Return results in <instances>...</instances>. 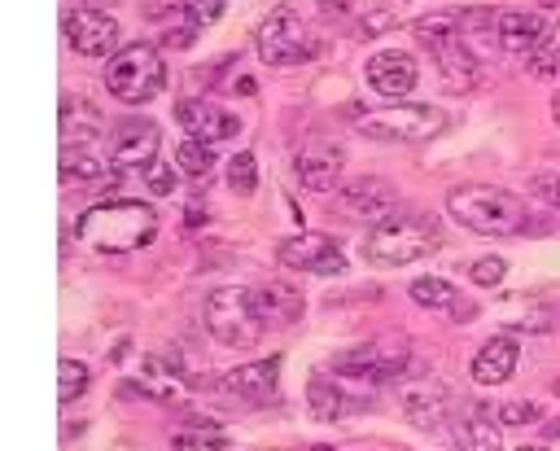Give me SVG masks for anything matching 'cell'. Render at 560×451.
<instances>
[{
	"label": "cell",
	"mask_w": 560,
	"mask_h": 451,
	"mask_svg": "<svg viewBox=\"0 0 560 451\" xmlns=\"http://www.w3.org/2000/svg\"><path fill=\"white\" fill-rule=\"evenodd\" d=\"M74 236H79V245H88L96 254L144 250L158 236V210L140 197H109V201L88 206L74 219Z\"/></svg>",
	"instance_id": "obj_1"
},
{
	"label": "cell",
	"mask_w": 560,
	"mask_h": 451,
	"mask_svg": "<svg viewBox=\"0 0 560 451\" xmlns=\"http://www.w3.org/2000/svg\"><path fill=\"white\" fill-rule=\"evenodd\" d=\"M446 210L459 228L481 232V236H516L534 228L529 206L516 193L494 188V184H455L446 193Z\"/></svg>",
	"instance_id": "obj_2"
},
{
	"label": "cell",
	"mask_w": 560,
	"mask_h": 451,
	"mask_svg": "<svg viewBox=\"0 0 560 451\" xmlns=\"http://www.w3.org/2000/svg\"><path fill=\"white\" fill-rule=\"evenodd\" d=\"M442 245V232H438V219L420 215V210H394L389 219H381L372 232H368V263L376 267H407L424 254H433Z\"/></svg>",
	"instance_id": "obj_3"
},
{
	"label": "cell",
	"mask_w": 560,
	"mask_h": 451,
	"mask_svg": "<svg viewBox=\"0 0 560 451\" xmlns=\"http://www.w3.org/2000/svg\"><path fill=\"white\" fill-rule=\"evenodd\" d=\"M201 315H206L210 337L232 346V350H245V346H254L267 333V320L258 311V285L254 289L249 285H219V289H210Z\"/></svg>",
	"instance_id": "obj_4"
},
{
	"label": "cell",
	"mask_w": 560,
	"mask_h": 451,
	"mask_svg": "<svg viewBox=\"0 0 560 451\" xmlns=\"http://www.w3.org/2000/svg\"><path fill=\"white\" fill-rule=\"evenodd\" d=\"M416 39L424 44V53L433 57V66L442 70V83L451 92H468L477 83L481 61L468 53L464 31H459V13H429L416 22Z\"/></svg>",
	"instance_id": "obj_5"
},
{
	"label": "cell",
	"mask_w": 560,
	"mask_h": 451,
	"mask_svg": "<svg viewBox=\"0 0 560 451\" xmlns=\"http://www.w3.org/2000/svg\"><path fill=\"white\" fill-rule=\"evenodd\" d=\"M166 88V66L162 53L149 39H136L127 48H118L105 61V92L122 105H144Z\"/></svg>",
	"instance_id": "obj_6"
},
{
	"label": "cell",
	"mask_w": 560,
	"mask_h": 451,
	"mask_svg": "<svg viewBox=\"0 0 560 451\" xmlns=\"http://www.w3.org/2000/svg\"><path fill=\"white\" fill-rule=\"evenodd\" d=\"M446 109L442 105H385V109H359L354 131L368 140H389V144H411V140H433L446 131Z\"/></svg>",
	"instance_id": "obj_7"
},
{
	"label": "cell",
	"mask_w": 560,
	"mask_h": 451,
	"mask_svg": "<svg viewBox=\"0 0 560 451\" xmlns=\"http://www.w3.org/2000/svg\"><path fill=\"white\" fill-rule=\"evenodd\" d=\"M254 48L267 66H302V61L319 57V35H311V26L293 9H276L258 22Z\"/></svg>",
	"instance_id": "obj_8"
},
{
	"label": "cell",
	"mask_w": 560,
	"mask_h": 451,
	"mask_svg": "<svg viewBox=\"0 0 560 451\" xmlns=\"http://www.w3.org/2000/svg\"><path fill=\"white\" fill-rule=\"evenodd\" d=\"M407 359H411V350L402 337H372V342H359V346L332 355V368L363 385H385L407 368Z\"/></svg>",
	"instance_id": "obj_9"
},
{
	"label": "cell",
	"mask_w": 560,
	"mask_h": 451,
	"mask_svg": "<svg viewBox=\"0 0 560 451\" xmlns=\"http://www.w3.org/2000/svg\"><path fill=\"white\" fill-rule=\"evenodd\" d=\"M158 140H162V131H158V123H149V118H127V123H118L114 136H109V171H118V175H127V171H149V166L158 162Z\"/></svg>",
	"instance_id": "obj_10"
},
{
	"label": "cell",
	"mask_w": 560,
	"mask_h": 451,
	"mask_svg": "<svg viewBox=\"0 0 560 451\" xmlns=\"http://www.w3.org/2000/svg\"><path fill=\"white\" fill-rule=\"evenodd\" d=\"M61 31H66V44L79 53V57H114L118 53V22H114V13H105V9H70L66 13V22H61Z\"/></svg>",
	"instance_id": "obj_11"
},
{
	"label": "cell",
	"mask_w": 560,
	"mask_h": 451,
	"mask_svg": "<svg viewBox=\"0 0 560 451\" xmlns=\"http://www.w3.org/2000/svg\"><path fill=\"white\" fill-rule=\"evenodd\" d=\"M293 171H298V184L306 193H332L341 184V175H346V149L337 140H328V136H315V140H306L298 149V166Z\"/></svg>",
	"instance_id": "obj_12"
},
{
	"label": "cell",
	"mask_w": 560,
	"mask_h": 451,
	"mask_svg": "<svg viewBox=\"0 0 560 451\" xmlns=\"http://www.w3.org/2000/svg\"><path fill=\"white\" fill-rule=\"evenodd\" d=\"M276 254H280V263L289 271H311V276H337V271H346V254L324 232H298V236L280 241Z\"/></svg>",
	"instance_id": "obj_13"
},
{
	"label": "cell",
	"mask_w": 560,
	"mask_h": 451,
	"mask_svg": "<svg viewBox=\"0 0 560 451\" xmlns=\"http://www.w3.org/2000/svg\"><path fill=\"white\" fill-rule=\"evenodd\" d=\"M214 385H219L228 398H236V403H249V407H258V403H271V398L280 394V355H267V359L241 363V368L223 372Z\"/></svg>",
	"instance_id": "obj_14"
},
{
	"label": "cell",
	"mask_w": 560,
	"mask_h": 451,
	"mask_svg": "<svg viewBox=\"0 0 560 451\" xmlns=\"http://www.w3.org/2000/svg\"><path fill=\"white\" fill-rule=\"evenodd\" d=\"M394 188L381 175H354V184H346L337 193V215L354 219V223H381L394 215Z\"/></svg>",
	"instance_id": "obj_15"
},
{
	"label": "cell",
	"mask_w": 560,
	"mask_h": 451,
	"mask_svg": "<svg viewBox=\"0 0 560 451\" xmlns=\"http://www.w3.org/2000/svg\"><path fill=\"white\" fill-rule=\"evenodd\" d=\"M175 123L184 127L188 140H201V144H219V140H232L241 131V118L214 101H201V96H188L175 105Z\"/></svg>",
	"instance_id": "obj_16"
},
{
	"label": "cell",
	"mask_w": 560,
	"mask_h": 451,
	"mask_svg": "<svg viewBox=\"0 0 560 451\" xmlns=\"http://www.w3.org/2000/svg\"><path fill=\"white\" fill-rule=\"evenodd\" d=\"M363 74H368V83H372L385 101L407 96V92L416 88V79H420L416 57H411V53H402V48H381V53H372V57H368V66H363Z\"/></svg>",
	"instance_id": "obj_17"
},
{
	"label": "cell",
	"mask_w": 560,
	"mask_h": 451,
	"mask_svg": "<svg viewBox=\"0 0 560 451\" xmlns=\"http://www.w3.org/2000/svg\"><path fill=\"white\" fill-rule=\"evenodd\" d=\"M547 22L538 9H503L499 13V44L503 53H516V57H534L542 44H547Z\"/></svg>",
	"instance_id": "obj_18"
},
{
	"label": "cell",
	"mask_w": 560,
	"mask_h": 451,
	"mask_svg": "<svg viewBox=\"0 0 560 451\" xmlns=\"http://www.w3.org/2000/svg\"><path fill=\"white\" fill-rule=\"evenodd\" d=\"M516 359H521V350H516V342L508 333L486 337L477 346V355H472V381L477 385H503L516 372Z\"/></svg>",
	"instance_id": "obj_19"
},
{
	"label": "cell",
	"mask_w": 560,
	"mask_h": 451,
	"mask_svg": "<svg viewBox=\"0 0 560 451\" xmlns=\"http://www.w3.org/2000/svg\"><path fill=\"white\" fill-rule=\"evenodd\" d=\"M402 412L416 429H438L451 416V390L442 381H420L402 394Z\"/></svg>",
	"instance_id": "obj_20"
},
{
	"label": "cell",
	"mask_w": 560,
	"mask_h": 451,
	"mask_svg": "<svg viewBox=\"0 0 560 451\" xmlns=\"http://www.w3.org/2000/svg\"><path fill=\"white\" fill-rule=\"evenodd\" d=\"M140 390L153 394V398H162V403L179 398V390H184V359L171 355V350L149 355L144 368H140Z\"/></svg>",
	"instance_id": "obj_21"
},
{
	"label": "cell",
	"mask_w": 560,
	"mask_h": 451,
	"mask_svg": "<svg viewBox=\"0 0 560 451\" xmlns=\"http://www.w3.org/2000/svg\"><path fill=\"white\" fill-rule=\"evenodd\" d=\"M306 407L315 412V420H341L346 412H363V407H372V398H350L337 381H328V377H311V385H306Z\"/></svg>",
	"instance_id": "obj_22"
},
{
	"label": "cell",
	"mask_w": 560,
	"mask_h": 451,
	"mask_svg": "<svg viewBox=\"0 0 560 451\" xmlns=\"http://www.w3.org/2000/svg\"><path fill=\"white\" fill-rule=\"evenodd\" d=\"M101 114L88 101H61V149H88L92 140H101Z\"/></svg>",
	"instance_id": "obj_23"
},
{
	"label": "cell",
	"mask_w": 560,
	"mask_h": 451,
	"mask_svg": "<svg viewBox=\"0 0 560 451\" xmlns=\"http://www.w3.org/2000/svg\"><path fill=\"white\" fill-rule=\"evenodd\" d=\"M459 31H464V44H468V53L477 61L494 57V48H503L499 44V13L494 9H464L459 13Z\"/></svg>",
	"instance_id": "obj_24"
},
{
	"label": "cell",
	"mask_w": 560,
	"mask_h": 451,
	"mask_svg": "<svg viewBox=\"0 0 560 451\" xmlns=\"http://www.w3.org/2000/svg\"><path fill=\"white\" fill-rule=\"evenodd\" d=\"M258 311H262L267 328L298 324V315H302V293L289 289V285H258Z\"/></svg>",
	"instance_id": "obj_25"
},
{
	"label": "cell",
	"mask_w": 560,
	"mask_h": 451,
	"mask_svg": "<svg viewBox=\"0 0 560 451\" xmlns=\"http://www.w3.org/2000/svg\"><path fill=\"white\" fill-rule=\"evenodd\" d=\"M411 302H420L424 311H455L464 298L455 293L451 280H442V276H420V280H411Z\"/></svg>",
	"instance_id": "obj_26"
},
{
	"label": "cell",
	"mask_w": 560,
	"mask_h": 451,
	"mask_svg": "<svg viewBox=\"0 0 560 451\" xmlns=\"http://www.w3.org/2000/svg\"><path fill=\"white\" fill-rule=\"evenodd\" d=\"M105 175V162L88 149H61V184H96Z\"/></svg>",
	"instance_id": "obj_27"
},
{
	"label": "cell",
	"mask_w": 560,
	"mask_h": 451,
	"mask_svg": "<svg viewBox=\"0 0 560 451\" xmlns=\"http://www.w3.org/2000/svg\"><path fill=\"white\" fill-rule=\"evenodd\" d=\"M451 451H503V438H499L494 420H468L451 438Z\"/></svg>",
	"instance_id": "obj_28"
},
{
	"label": "cell",
	"mask_w": 560,
	"mask_h": 451,
	"mask_svg": "<svg viewBox=\"0 0 560 451\" xmlns=\"http://www.w3.org/2000/svg\"><path fill=\"white\" fill-rule=\"evenodd\" d=\"M175 166H179V175L206 180V175L214 171V144H201V140H179V149H175Z\"/></svg>",
	"instance_id": "obj_29"
},
{
	"label": "cell",
	"mask_w": 560,
	"mask_h": 451,
	"mask_svg": "<svg viewBox=\"0 0 560 451\" xmlns=\"http://www.w3.org/2000/svg\"><path fill=\"white\" fill-rule=\"evenodd\" d=\"M516 307H521V315H508L503 324L508 328H529V333H542V328H551L556 320H560V311H551L547 302H538V298H512Z\"/></svg>",
	"instance_id": "obj_30"
},
{
	"label": "cell",
	"mask_w": 560,
	"mask_h": 451,
	"mask_svg": "<svg viewBox=\"0 0 560 451\" xmlns=\"http://www.w3.org/2000/svg\"><path fill=\"white\" fill-rule=\"evenodd\" d=\"M88 381H92L88 363H79V359H61V363H57V398H61V403L79 398V394L88 390Z\"/></svg>",
	"instance_id": "obj_31"
},
{
	"label": "cell",
	"mask_w": 560,
	"mask_h": 451,
	"mask_svg": "<svg viewBox=\"0 0 560 451\" xmlns=\"http://www.w3.org/2000/svg\"><path fill=\"white\" fill-rule=\"evenodd\" d=\"M228 188H232L236 197H249V193L258 188V162H254V153H236V158L228 162Z\"/></svg>",
	"instance_id": "obj_32"
},
{
	"label": "cell",
	"mask_w": 560,
	"mask_h": 451,
	"mask_svg": "<svg viewBox=\"0 0 560 451\" xmlns=\"http://www.w3.org/2000/svg\"><path fill=\"white\" fill-rule=\"evenodd\" d=\"M228 438L219 429H184L171 438V451H223Z\"/></svg>",
	"instance_id": "obj_33"
},
{
	"label": "cell",
	"mask_w": 560,
	"mask_h": 451,
	"mask_svg": "<svg viewBox=\"0 0 560 451\" xmlns=\"http://www.w3.org/2000/svg\"><path fill=\"white\" fill-rule=\"evenodd\" d=\"M179 9H184V22H192L201 31V26H214L228 13V0H179Z\"/></svg>",
	"instance_id": "obj_34"
},
{
	"label": "cell",
	"mask_w": 560,
	"mask_h": 451,
	"mask_svg": "<svg viewBox=\"0 0 560 451\" xmlns=\"http://www.w3.org/2000/svg\"><path fill=\"white\" fill-rule=\"evenodd\" d=\"M503 276H508V263H503L499 254H486V258H477V263L468 267V280L481 285V289H494Z\"/></svg>",
	"instance_id": "obj_35"
},
{
	"label": "cell",
	"mask_w": 560,
	"mask_h": 451,
	"mask_svg": "<svg viewBox=\"0 0 560 451\" xmlns=\"http://www.w3.org/2000/svg\"><path fill=\"white\" fill-rule=\"evenodd\" d=\"M499 420H503V425H512V429H521V425L542 420V407H538L534 398H512V403H503V407H499Z\"/></svg>",
	"instance_id": "obj_36"
},
{
	"label": "cell",
	"mask_w": 560,
	"mask_h": 451,
	"mask_svg": "<svg viewBox=\"0 0 560 451\" xmlns=\"http://www.w3.org/2000/svg\"><path fill=\"white\" fill-rule=\"evenodd\" d=\"M529 188H534V197H542L547 206L560 210V171H538V175L529 180Z\"/></svg>",
	"instance_id": "obj_37"
},
{
	"label": "cell",
	"mask_w": 560,
	"mask_h": 451,
	"mask_svg": "<svg viewBox=\"0 0 560 451\" xmlns=\"http://www.w3.org/2000/svg\"><path fill=\"white\" fill-rule=\"evenodd\" d=\"M529 74H534V79H556V74H560V53L542 44V48L529 57Z\"/></svg>",
	"instance_id": "obj_38"
},
{
	"label": "cell",
	"mask_w": 560,
	"mask_h": 451,
	"mask_svg": "<svg viewBox=\"0 0 560 451\" xmlns=\"http://www.w3.org/2000/svg\"><path fill=\"white\" fill-rule=\"evenodd\" d=\"M175 184H179V175H175L171 166H162V162H153V166H149V188H153L158 197H171V193H175Z\"/></svg>",
	"instance_id": "obj_39"
},
{
	"label": "cell",
	"mask_w": 560,
	"mask_h": 451,
	"mask_svg": "<svg viewBox=\"0 0 560 451\" xmlns=\"http://www.w3.org/2000/svg\"><path fill=\"white\" fill-rule=\"evenodd\" d=\"M192 39H197V26H192V22H184V26H171V31H166V44H171V48H188Z\"/></svg>",
	"instance_id": "obj_40"
},
{
	"label": "cell",
	"mask_w": 560,
	"mask_h": 451,
	"mask_svg": "<svg viewBox=\"0 0 560 451\" xmlns=\"http://www.w3.org/2000/svg\"><path fill=\"white\" fill-rule=\"evenodd\" d=\"M385 26H394V13H368V18H363V35H376V31H385Z\"/></svg>",
	"instance_id": "obj_41"
},
{
	"label": "cell",
	"mask_w": 560,
	"mask_h": 451,
	"mask_svg": "<svg viewBox=\"0 0 560 451\" xmlns=\"http://www.w3.org/2000/svg\"><path fill=\"white\" fill-rule=\"evenodd\" d=\"M315 9H324V13H350L354 0H315Z\"/></svg>",
	"instance_id": "obj_42"
},
{
	"label": "cell",
	"mask_w": 560,
	"mask_h": 451,
	"mask_svg": "<svg viewBox=\"0 0 560 451\" xmlns=\"http://www.w3.org/2000/svg\"><path fill=\"white\" fill-rule=\"evenodd\" d=\"M109 4L114 0H79V9H105V13H109Z\"/></svg>",
	"instance_id": "obj_43"
},
{
	"label": "cell",
	"mask_w": 560,
	"mask_h": 451,
	"mask_svg": "<svg viewBox=\"0 0 560 451\" xmlns=\"http://www.w3.org/2000/svg\"><path fill=\"white\" fill-rule=\"evenodd\" d=\"M547 48H556V53H560V22L551 26V35H547Z\"/></svg>",
	"instance_id": "obj_44"
},
{
	"label": "cell",
	"mask_w": 560,
	"mask_h": 451,
	"mask_svg": "<svg viewBox=\"0 0 560 451\" xmlns=\"http://www.w3.org/2000/svg\"><path fill=\"white\" fill-rule=\"evenodd\" d=\"M542 433H547V438H560V420H547V425H542Z\"/></svg>",
	"instance_id": "obj_45"
},
{
	"label": "cell",
	"mask_w": 560,
	"mask_h": 451,
	"mask_svg": "<svg viewBox=\"0 0 560 451\" xmlns=\"http://www.w3.org/2000/svg\"><path fill=\"white\" fill-rule=\"evenodd\" d=\"M551 118H556V127H560V92L551 96Z\"/></svg>",
	"instance_id": "obj_46"
},
{
	"label": "cell",
	"mask_w": 560,
	"mask_h": 451,
	"mask_svg": "<svg viewBox=\"0 0 560 451\" xmlns=\"http://www.w3.org/2000/svg\"><path fill=\"white\" fill-rule=\"evenodd\" d=\"M538 4H542V9H556V4H560V0H538Z\"/></svg>",
	"instance_id": "obj_47"
},
{
	"label": "cell",
	"mask_w": 560,
	"mask_h": 451,
	"mask_svg": "<svg viewBox=\"0 0 560 451\" xmlns=\"http://www.w3.org/2000/svg\"><path fill=\"white\" fill-rule=\"evenodd\" d=\"M516 451H547V447H516Z\"/></svg>",
	"instance_id": "obj_48"
},
{
	"label": "cell",
	"mask_w": 560,
	"mask_h": 451,
	"mask_svg": "<svg viewBox=\"0 0 560 451\" xmlns=\"http://www.w3.org/2000/svg\"><path fill=\"white\" fill-rule=\"evenodd\" d=\"M306 451H332V447H306Z\"/></svg>",
	"instance_id": "obj_49"
},
{
	"label": "cell",
	"mask_w": 560,
	"mask_h": 451,
	"mask_svg": "<svg viewBox=\"0 0 560 451\" xmlns=\"http://www.w3.org/2000/svg\"><path fill=\"white\" fill-rule=\"evenodd\" d=\"M551 390H556V394H560V377H556V385H551Z\"/></svg>",
	"instance_id": "obj_50"
}]
</instances>
